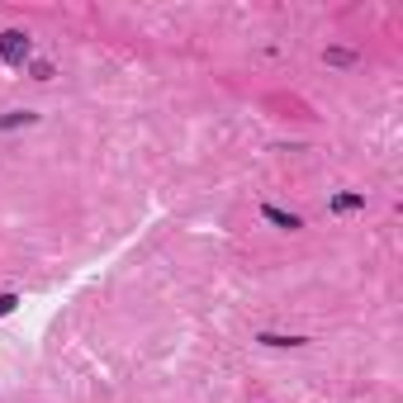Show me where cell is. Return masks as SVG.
<instances>
[{
    "label": "cell",
    "instance_id": "obj_5",
    "mask_svg": "<svg viewBox=\"0 0 403 403\" xmlns=\"http://www.w3.org/2000/svg\"><path fill=\"white\" fill-rule=\"evenodd\" d=\"M261 346H303V337H280V332H257Z\"/></svg>",
    "mask_w": 403,
    "mask_h": 403
},
{
    "label": "cell",
    "instance_id": "obj_3",
    "mask_svg": "<svg viewBox=\"0 0 403 403\" xmlns=\"http://www.w3.org/2000/svg\"><path fill=\"white\" fill-rule=\"evenodd\" d=\"M29 123H39L34 109H5V114H0V133H5V128H29Z\"/></svg>",
    "mask_w": 403,
    "mask_h": 403
},
{
    "label": "cell",
    "instance_id": "obj_4",
    "mask_svg": "<svg viewBox=\"0 0 403 403\" xmlns=\"http://www.w3.org/2000/svg\"><path fill=\"white\" fill-rule=\"evenodd\" d=\"M351 209H365V195H337L332 200V214H351Z\"/></svg>",
    "mask_w": 403,
    "mask_h": 403
},
{
    "label": "cell",
    "instance_id": "obj_6",
    "mask_svg": "<svg viewBox=\"0 0 403 403\" xmlns=\"http://www.w3.org/2000/svg\"><path fill=\"white\" fill-rule=\"evenodd\" d=\"M322 57L332 62V67H351V62H356V53H351V48H327Z\"/></svg>",
    "mask_w": 403,
    "mask_h": 403
},
{
    "label": "cell",
    "instance_id": "obj_7",
    "mask_svg": "<svg viewBox=\"0 0 403 403\" xmlns=\"http://www.w3.org/2000/svg\"><path fill=\"white\" fill-rule=\"evenodd\" d=\"M20 308V294H0V318H10Z\"/></svg>",
    "mask_w": 403,
    "mask_h": 403
},
{
    "label": "cell",
    "instance_id": "obj_8",
    "mask_svg": "<svg viewBox=\"0 0 403 403\" xmlns=\"http://www.w3.org/2000/svg\"><path fill=\"white\" fill-rule=\"evenodd\" d=\"M34 81H53V62H34Z\"/></svg>",
    "mask_w": 403,
    "mask_h": 403
},
{
    "label": "cell",
    "instance_id": "obj_2",
    "mask_svg": "<svg viewBox=\"0 0 403 403\" xmlns=\"http://www.w3.org/2000/svg\"><path fill=\"white\" fill-rule=\"evenodd\" d=\"M261 214H266L271 223H275V228H285V233L303 228V219H299V214H285V209H275V204H261Z\"/></svg>",
    "mask_w": 403,
    "mask_h": 403
},
{
    "label": "cell",
    "instance_id": "obj_1",
    "mask_svg": "<svg viewBox=\"0 0 403 403\" xmlns=\"http://www.w3.org/2000/svg\"><path fill=\"white\" fill-rule=\"evenodd\" d=\"M29 53H34V39H29L24 29H5V34H0V57L10 62V67H24Z\"/></svg>",
    "mask_w": 403,
    "mask_h": 403
}]
</instances>
